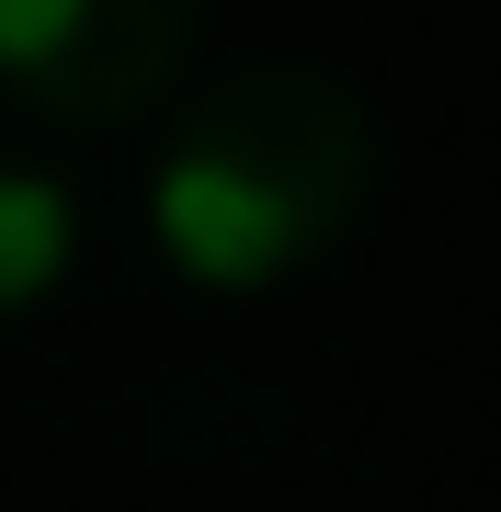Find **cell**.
<instances>
[{"label":"cell","instance_id":"7a4b0ae2","mask_svg":"<svg viewBox=\"0 0 501 512\" xmlns=\"http://www.w3.org/2000/svg\"><path fill=\"white\" fill-rule=\"evenodd\" d=\"M205 35V0H0V103L46 126L149 114Z\"/></svg>","mask_w":501,"mask_h":512},{"label":"cell","instance_id":"6da1fadb","mask_svg":"<svg viewBox=\"0 0 501 512\" xmlns=\"http://www.w3.org/2000/svg\"><path fill=\"white\" fill-rule=\"evenodd\" d=\"M376 194V126L331 69L251 57L205 80L149 171V251L194 296H274L319 274Z\"/></svg>","mask_w":501,"mask_h":512},{"label":"cell","instance_id":"3957f363","mask_svg":"<svg viewBox=\"0 0 501 512\" xmlns=\"http://www.w3.org/2000/svg\"><path fill=\"white\" fill-rule=\"evenodd\" d=\"M80 262V194L35 160H0V319L46 308Z\"/></svg>","mask_w":501,"mask_h":512}]
</instances>
